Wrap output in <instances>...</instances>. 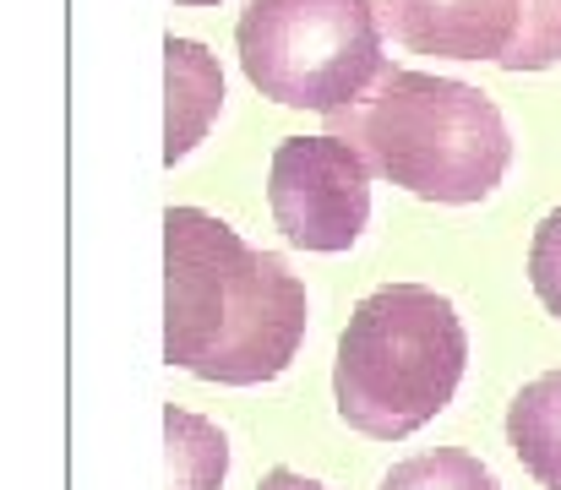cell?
Returning a JSON list of instances; mask_svg holds the SVG:
<instances>
[{
  "instance_id": "1",
  "label": "cell",
  "mask_w": 561,
  "mask_h": 490,
  "mask_svg": "<svg viewBox=\"0 0 561 490\" xmlns=\"http://www.w3.org/2000/svg\"><path fill=\"white\" fill-rule=\"evenodd\" d=\"M306 338V284L202 207L164 213V360L202 381L256 387Z\"/></svg>"
},
{
  "instance_id": "2",
  "label": "cell",
  "mask_w": 561,
  "mask_h": 490,
  "mask_svg": "<svg viewBox=\"0 0 561 490\" xmlns=\"http://www.w3.org/2000/svg\"><path fill=\"white\" fill-rule=\"evenodd\" d=\"M328 121L333 137L360 148L381 180L447 207L485 202L513 163L496 99L436 71L387 66L350 110Z\"/></svg>"
},
{
  "instance_id": "3",
  "label": "cell",
  "mask_w": 561,
  "mask_h": 490,
  "mask_svg": "<svg viewBox=\"0 0 561 490\" xmlns=\"http://www.w3.org/2000/svg\"><path fill=\"white\" fill-rule=\"evenodd\" d=\"M469 365V332L453 300L425 284H387L355 306L333 360L344 425L371 442H403L431 425Z\"/></svg>"
},
{
  "instance_id": "4",
  "label": "cell",
  "mask_w": 561,
  "mask_h": 490,
  "mask_svg": "<svg viewBox=\"0 0 561 490\" xmlns=\"http://www.w3.org/2000/svg\"><path fill=\"white\" fill-rule=\"evenodd\" d=\"M381 33L376 0H245L234 44L262 99L339 115L387 71Z\"/></svg>"
},
{
  "instance_id": "5",
  "label": "cell",
  "mask_w": 561,
  "mask_h": 490,
  "mask_svg": "<svg viewBox=\"0 0 561 490\" xmlns=\"http://www.w3.org/2000/svg\"><path fill=\"white\" fill-rule=\"evenodd\" d=\"M376 169L344 137H284L267 169V202L289 246L350 251L371 218Z\"/></svg>"
},
{
  "instance_id": "6",
  "label": "cell",
  "mask_w": 561,
  "mask_h": 490,
  "mask_svg": "<svg viewBox=\"0 0 561 490\" xmlns=\"http://www.w3.org/2000/svg\"><path fill=\"white\" fill-rule=\"evenodd\" d=\"M381 27L414 55L496 60L513 49L524 0H376Z\"/></svg>"
},
{
  "instance_id": "7",
  "label": "cell",
  "mask_w": 561,
  "mask_h": 490,
  "mask_svg": "<svg viewBox=\"0 0 561 490\" xmlns=\"http://www.w3.org/2000/svg\"><path fill=\"white\" fill-rule=\"evenodd\" d=\"M170 60V137H164V163L186 159L202 143V132L213 126L218 104H224V77L213 66V55L191 38H170L164 44Z\"/></svg>"
},
{
  "instance_id": "8",
  "label": "cell",
  "mask_w": 561,
  "mask_h": 490,
  "mask_svg": "<svg viewBox=\"0 0 561 490\" xmlns=\"http://www.w3.org/2000/svg\"><path fill=\"white\" fill-rule=\"evenodd\" d=\"M507 447L546 490H561V371L529 381L507 403Z\"/></svg>"
},
{
  "instance_id": "9",
  "label": "cell",
  "mask_w": 561,
  "mask_h": 490,
  "mask_svg": "<svg viewBox=\"0 0 561 490\" xmlns=\"http://www.w3.org/2000/svg\"><path fill=\"white\" fill-rule=\"evenodd\" d=\"M164 425H170V490H218L224 469H229L224 436L213 425L181 414L175 403H170Z\"/></svg>"
},
{
  "instance_id": "10",
  "label": "cell",
  "mask_w": 561,
  "mask_h": 490,
  "mask_svg": "<svg viewBox=\"0 0 561 490\" xmlns=\"http://www.w3.org/2000/svg\"><path fill=\"white\" fill-rule=\"evenodd\" d=\"M381 490H502L496 475L474 458V453H458V447H436V453H420L409 464H398Z\"/></svg>"
},
{
  "instance_id": "11",
  "label": "cell",
  "mask_w": 561,
  "mask_h": 490,
  "mask_svg": "<svg viewBox=\"0 0 561 490\" xmlns=\"http://www.w3.org/2000/svg\"><path fill=\"white\" fill-rule=\"evenodd\" d=\"M561 60V0H524V22L502 71H546Z\"/></svg>"
},
{
  "instance_id": "12",
  "label": "cell",
  "mask_w": 561,
  "mask_h": 490,
  "mask_svg": "<svg viewBox=\"0 0 561 490\" xmlns=\"http://www.w3.org/2000/svg\"><path fill=\"white\" fill-rule=\"evenodd\" d=\"M529 284L540 295V306L561 322V207H551L535 229V246H529Z\"/></svg>"
},
{
  "instance_id": "13",
  "label": "cell",
  "mask_w": 561,
  "mask_h": 490,
  "mask_svg": "<svg viewBox=\"0 0 561 490\" xmlns=\"http://www.w3.org/2000/svg\"><path fill=\"white\" fill-rule=\"evenodd\" d=\"M262 490H322V486L306 480V475H295V469H273V475L262 480Z\"/></svg>"
},
{
  "instance_id": "14",
  "label": "cell",
  "mask_w": 561,
  "mask_h": 490,
  "mask_svg": "<svg viewBox=\"0 0 561 490\" xmlns=\"http://www.w3.org/2000/svg\"><path fill=\"white\" fill-rule=\"evenodd\" d=\"M181 5H218V0H181Z\"/></svg>"
}]
</instances>
